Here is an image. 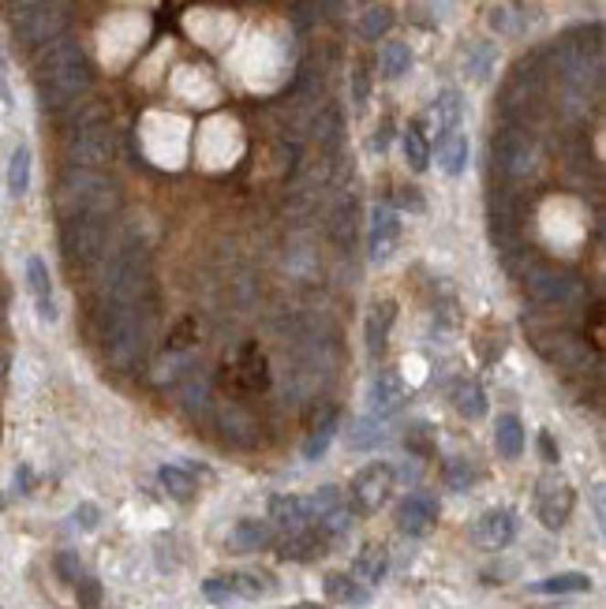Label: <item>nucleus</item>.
<instances>
[{
  "label": "nucleus",
  "mask_w": 606,
  "mask_h": 609,
  "mask_svg": "<svg viewBox=\"0 0 606 609\" xmlns=\"http://www.w3.org/2000/svg\"><path fill=\"white\" fill-rule=\"evenodd\" d=\"M277 553L285 561H318L322 553H326V535H322L318 527H303V531L285 535V542L277 546Z\"/></svg>",
  "instance_id": "412c9836"
},
{
  "label": "nucleus",
  "mask_w": 606,
  "mask_h": 609,
  "mask_svg": "<svg viewBox=\"0 0 606 609\" xmlns=\"http://www.w3.org/2000/svg\"><path fill=\"white\" fill-rule=\"evenodd\" d=\"M157 478H161V486H165V494H169V498H176V501H191V498H195V490H198L195 475H191V471H184V467H173V464L161 467V471H157Z\"/></svg>",
  "instance_id": "2f4dec72"
},
{
  "label": "nucleus",
  "mask_w": 606,
  "mask_h": 609,
  "mask_svg": "<svg viewBox=\"0 0 606 609\" xmlns=\"http://www.w3.org/2000/svg\"><path fill=\"white\" fill-rule=\"evenodd\" d=\"M90 87V60L79 49V42H53L34 60V90L46 112L71 105Z\"/></svg>",
  "instance_id": "f257e3e1"
},
{
  "label": "nucleus",
  "mask_w": 606,
  "mask_h": 609,
  "mask_svg": "<svg viewBox=\"0 0 606 609\" xmlns=\"http://www.w3.org/2000/svg\"><path fill=\"white\" fill-rule=\"evenodd\" d=\"M221 580L229 587V598H262L273 587V580L266 572H229Z\"/></svg>",
  "instance_id": "c85d7f7f"
},
{
  "label": "nucleus",
  "mask_w": 606,
  "mask_h": 609,
  "mask_svg": "<svg viewBox=\"0 0 606 609\" xmlns=\"http://www.w3.org/2000/svg\"><path fill=\"white\" fill-rule=\"evenodd\" d=\"M218 430H221V437L225 441H239V445H248L251 437H255V423L239 412V408H225L221 415H218Z\"/></svg>",
  "instance_id": "72a5a7b5"
},
{
  "label": "nucleus",
  "mask_w": 606,
  "mask_h": 609,
  "mask_svg": "<svg viewBox=\"0 0 606 609\" xmlns=\"http://www.w3.org/2000/svg\"><path fill=\"white\" fill-rule=\"evenodd\" d=\"M75 594H79V605L83 609H98L101 605V583L94 576H83L75 583Z\"/></svg>",
  "instance_id": "c03bdc74"
},
{
  "label": "nucleus",
  "mask_w": 606,
  "mask_h": 609,
  "mask_svg": "<svg viewBox=\"0 0 606 609\" xmlns=\"http://www.w3.org/2000/svg\"><path fill=\"white\" fill-rule=\"evenodd\" d=\"M434 120H438V131L441 135L461 128V120H464V98H461V90H441L434 98Z\"/></svg>",
  "instance_id": "393cba45"
},
{
  "label": "nucleus",
  "mask_w": 606,
  "mask_h": 609,
  "mask_svg": "<svg viewBox=\"0 0 606 609\" xmlns=\"http://www.w3.org/2000/svg\"><path fill=\"white\" fill-rule=\"evenodd\" d=\"M536 348L539 355H547L558 367H580L588 359V344L580 337H573L569 330H550V333H536Z\"/></svg>",
  "instance_id": "f8f14e48"
},
{
  "label": "nucleus",
  "mask_w": 606,
  "mask_h": 609,
  "mask_svg": "<svg viewBox=\"0 0 606 609\" xmlns=\"http://www.w3.org/2000/svg\"><path fill=\"white\" fill-rule=\"evenodd\" d=\"M337 505H345L341 501V490L337 486H322L318 494H311L307 498V509H311V520H318V516H326L330 509H337Z\"/></svg>",
  "instance_id": "ea45409f"
},
{
  "label": "nucleus",
  "mask_w": 606,
  "mask_h": 609,
  "mask_svg": "<svg viewBox=\"0 0 606 609\" xmlns=\"http://www.w3.org/2000/svg\"><path fill=\"white\" fill-rule=\"evenodd\" d=\"M397 243H400V217L389 206H375V214H371V258L389 262Z\"/></svg>",
  "instance_id": "dca6fc26"
},
{
  "label": "nucleus",
  "mask_w": 606,
  "mask_h": 609,
  "mask_svg": "<svg viewBox=\"0 0 606 609\" xmlns=\"http://www.w3.org/2000/svg\"><path fill=\"white\" fill-rule=\"evenodd\" d=\"M438 165L446 176H461L468 169V135L464 131H446L438 139Z\"/></svg>",
  "instance_id": "4be33fe9"
},
{
  "label": "nucleus",
  "mask_w": 606,
  "mask_h": 609,
  "mask_svg": "<svg viewBox=\"0 0 606 609\" xmlns=\"http://www.w3.org/2000/svg\"><path fill=\"white\" fill-rule=\"evenodd\" d=\"M0 330H5V296H0Z\"/></svg>",
  "instance_id": "4d7b16f0"
},
{
  "label": "nucleus",
  "mask_w": 606,
  "mask_h": 609,
  "mask_svg": "<svg viewBox=\"0 0 606 609\" xmlns=\"http://www.w3.org/2000/svg\"><path fill=\"white\" fill-rule=\"evenodd\" d=\"M5 374H8V352L0 348V378H5Z\"/></svg>",
  "instance_id": "5fc2aeb1"
},
{
  "label": "nucleus",
  "mask_w": 606,
  "mask_h": 609,
  "mask_svg": "<svg viewBox=\"0 0 606 609\" xmlns=\"http://www.w3.org/2000/svg\"><path fill=\"white\" fill-rule=\"evenodd\" d=\"M0 60H5V49H0Z\"/></svg>",
  "instance_id": "13d9d810"
},
{
  "label": "nucleus",
  "mask_w": 606,
  "mask_h": 609,
  "mask_svg": "<svg viewBox=\"0 0 606 609\" xmlns=\"http://www.w3.org/2000/svg\"><path fill=\"white\" fill-rule=\"evenodd\" d=\"M491 26L498 30V34H513L516 30V23H513V8H491Z\"/></svg>",
  "instance_id": "a18cd8bd"
},
{
  "label": "nucleus",
  "mask_w": 606,
  "mask_h": 609,
  "mask_svg": "<svg viewBox=\"0 0 606 609\" xmlns=\"http://www.w3.org/2000/svg\"><path fill=\"white\" fill-rule=\"evenodd\" d=\"M393 318H397V303H393V299H378V303L367 310L363 341H367V352H371V355H382V352H386V341H389V330H393Z\"/></svg>",
  "instance_id": "aec40b11"
},
{
  "label": "nucleus",
  "mask_w": 606,
  "mask_h": 609,
  "mask_svg": "<svg viewBox=\"0 0 606 609\" xmlns=\"http://www.w3.org/2000/svg\"><path fill=\"white\" fill-rule=\"evenodd\" d=\"M539 453H543V460H547V464H558V445H554V437H550L547 430L539 434Z\"/></svg>",
  "instance_id": "09e8293b"
},
{
  "label": "nucleus",
  "mask_w": 606,
  "mask_h": 609,
  "mask_svg": "<svg viewBox=\"0 0 606 609\" xmlns=\"http://www.w3.org/2000/svg\"><path fill=\"white\" fill-rule=\"evenodd\" d=\"M491 60H494V49H491V46H472L468 57H464L468 71H472L475 79H487V75H491Z\"/></svg>",
  "instance_id": "79ce46f5"
},
{
  "label": "nucleus",
  "mask_w": 606,
  "mask_h": 609,
  "mask_svg": "<svg viewBox=\"0 0 606 609\" xmlns=\"http://www.w3.org/2000/svg\"><path fill=\"white\" fill-rule=\"evenodd\" d=\"M400 202H404V206H412V210H423L420 191H412V187H404V191H400Z\"/></svg>",
  "instance_id": "3c124183"
},
{
  "label": "nucleus",
  "mask_w": 606,
  "mask_h": 609,
  "mask_svg": "<svg viewBox=\"0 0 606 609\" xmlns=\"http://www.w3.org/2000/svg\"><path fill=\"white\" fill-rule=\"evenodd\" d=\"M116 206H120V191L98 169H68L60 187H57L60 221H68V217H105L109 221V214Z\"/></svg>",
  "instance_id": "f03ea898"
},
{
  "label": "nucleus",
  "mask_w": 606,
  "mask_h": 609,
  "mask_svg": "<svg viewBox=\"0 0 606 609\" xmlns=\"http://www.w3.org/2000/svg\"><path fill=\"white\" fill-rule=\"evenodd\" d=\"M441 475H446V486H450V490H468V486L475 482V471H472V464H468V460H461V457L446 460V467H441Z\"/></svg>",
  "instance_id": "4c0bfd02"
},
{
  "label": "nucleus",
  "mask_w": 606,
  "mask_h": 609,
  "mask_svg": "<svg viewBox=\"0 0 606 609\" xmlns=\"http://www.w3.org/2000/svg\"><path fill=\"white\" fill-rule=\"evenodd\" d=\"M270 520H273L285 535L303 531V527L311 523L307 498H300V494H277V498H270Z\"/></svg>",
  "instance_id": "6ab92c4d"
},
{
  "label": "nucleus",
  "mask_w": 606,
  "mask_h": 609,
  "mask_svg": "<svg viewBox=\"0 0 606 609\" xmlns=\"http://www.w3.org/2000/svg\"><path fill=\"white\" fill-rule=\"evenodd\" d=\"M400 150H404V161H409L412 173H423L431 165V146L423 139V124H409L400 135Z\"/></svg>",
  "instance_id": "cd10ccee"
},
{
  "label": "nucleus",
  "mask_w": 606,
  "mask_h": 609,
  "mask_svg": "<svg viewBox=\"0 0 606 609\" xmlns=\"http://www.w3.org/2000/svg\"><path fill=\"white\" fill-rule=\"evenodd\" d=\"M539 101H543V83H539V75H536L532 68H520V71L509 79L505 98H502L505 116H516V112L528 116L532 109H539Z\"/></svg>",
  "instance_id": "4468645a"
},
{
  "label": "nucleus",
  "mask_w": 606,
  "mask_h": 609,
  "mask_svg": "<svg viewBox=\"0 0 606 609\" xmlns=\"http://www.w3.org/2000/svg\"><path fill=\"white\" fill-rule=\"evenodd\" d=\"M262 546H270V527H266L262 520H239V523L232 527V550L255 553V550H262Z\"/></svg>",
  "instance_id": "a878e982"
},
{
  "label": "nucleus",
  "mask_w": 606,
  "mask_h": 609,
  "mask_svg": "<svg viewBox=\"0 0 606 609\" xmlns=\"http://www.w3.org/2000/svg\"><path fill=\"white\" fill-rule=\"evenodd\" d=\"M239 374H248V378H244L248 389H262V385H266V359L255 355V352H248L244 359H239Z\"/></svg>",
  "instance_id": "a19ab883"
},
{
  "label": "nucleus",
  "mask_w": 606,
  "mask_h": 609,
  "mask_svg": "<svg viewBox=\"0 0 606 609\" xmlns=\"http://www.w3.org/2000/svg\"><path fill=\"white\" fill-rule=\"evenodd\" d=\"M409 400V385H404L400 371H378L371 378V389H367V412L371 419H389L404 408Z\"/></svg>",
  "instance_id": "9b49d317"
},
{
  "label": "nucleus",
  "mask_w": 606,
  "mask_h": 609,
  "mask_svg": "<svg viewBox=\"0 0 606 609\" xmlns=\"http://www.w3.org/2000/svg\"><path fill=\"white\" fill-rule=\"evenodd\" d=\"M393 482H397L393 464H386V460L367 464V467H363V471L352 478V490H348L352 509H356V512H378V509L389 501V494H393Z\"/></svg>",
  "instance_id": "6e6552de"
},
{
  "label": "nucleus",
  "mask_w": 606,
  "mask_h": 609,
  "mask_svg": "<svg viewBox=\"0 0 606 609\" xmlns=\"http://www.w3.org/2000/svg\"><path fill=\"white\" fill-rule=\"evenodd\" d=\"M352 527V512L345 509V505H337V509H330L326 516H318V531L326 535V539H334V535H345Z\"/></svg>",
  "instance_id": "58836bf2"
},
{
  "label": "nucleus",
  "mask_w": 606,
  "mask_h": 609,
  "mask_svg": "<svg viewBox=\"0 0 606 609\" xmlns=\"http://www.w3.org/2000/svg\"><path fill=\"white\" fill-rule=\"evenodd\" d=\"M494 449L502 460H516L524 453V426L516 415H498L494 423Z\"/></svg>",
  "instance_id": "5701e85b"
},
{
  "label": "nucleus",
  "mask_w": 606,
  "mask_h": 609,
  "mask_svg": "<svg viewBox=\"0 0 606 609\" xmlns=\"http://www.w3.org/2000/svg\"><path fill=\"white\" fill-rule=\"evenodd\" d=\"M334 434H337V408H326V412H322V419L311 426L307 441H303V457H307V460L326 457V449H330Z\"/></svg>",
  "instance_id": "b1692460"
},
{
  "label": "nucleus",
  "mask_w": 606,
  "mask_h": 609,
  "mask_svg": "<svg viewBox=\"0 0 606 609\" xmlns=\"http://www.w3.org/2000/svg\"><path fill=\"white\" fill-rule=\"evenodd\" d=\"M371 146L382 153L386 146H389V124H382V131H375V139H371Z\"/></svg>",
  "instance_id": "603ef678"
},
{
  "label": "nucleus",
  "mask_w": 606,
  "mask_h": 609,
  "mask_svg": "<svg viewBox=\"0 0 606 609\" xmlns=\"http://www.w3.org/2000/svg\"><path fill=\"white\" fill-rule=\"evenodd\" d=\"M528 591L532 594H584V591H591V576H584V572H561V576L532 583Z\"/></svg>",
  "instance_id": "7c9ffc66"
},
{
  "label": "nucleus",
  "mask_w": 606,
  "mask_h": 609,
  "mask_svg": "<svg viewBox=\"0 0 606 609\" xmlns=\"http://www.w3.org/2000/svg\"><path fill=\"white\" fill-rule=\"evenodd\" d=\"M105 217H68L60 228V251L71 269H87L105 251Z\"/></svg>",
  "instance_id": "39448f33"
},
{
  "label": "nucleus",
  "mask_w": 606,
  "mask_h": 609,
  "mask_svg": "<svg viewBox=\"0 0 606 609\" xmlns=\"http://www.w3.org/2000/svg\"><path fill=\"white\" fill-rule=\"evenodd\" d=\"M389 26H393V12H389L386 5H375V8H367V12H363V19H359V34L367 37V42H375V37H382Z\"/></svg>",
  "instance_id": "e433bc0d"
},
{
  "label": "nucleus",
  "mask_w": 606,
  "mask_h": 609,
  "mask_svg": "<svg viewBox=\"0 0 606 609\" xmlns=\"http://www.w3.org/2000/svg\"><path fill=\"white\" fill-rule=\"evenodd\" d=\"M438 520V505L427 494H412L397 505V527L404 535H427Z\"/></svg>",
  "instance_id": "f3484780"
},
{
  "label": "nucleus",
  "mask_w": 606,
  "mask_h": 609,
  "mask_svg": "<svg viewBox=\"0 0 606 609\" xmlns=\"http://www.w3.org/2000/svg\"><path fill=\"white\" fill-rule=\"evenodd\" d=\"M386 441V419H356L348 426V445L359 453H367V449H378V445Z\"/></svg>",
  "instance_id": "c756f323"
},
{
  "label": "nucleus",
  "mask_w": 606,
  "mask_h": 609,
  "mask_svg": "<svg viewBox=\"0 0 606 609\" xmlns=\"http://www.w3.org/2000/svg\"><path fill=\"white\" fill-rule=\"evenodd\" d=\"M409 449H412V453H420V457H431L434 445L427 441V426H416V437H409Z\"/></svg>",
  "instance_id": "49530a36"
},
{
  "label": "nucleus",
  "mask_w": 606,
  "mask_h": 609,
  "mask_svg": "<svg viewBox=\"0 0 606 609\" xmlns=\"http://www.w3.org/2000/svg\"><path fill=\"white\" fill-rule=\"evenodd\" d=\"M0 101H5L8 109H12V101H16V98H12V87H8V79H5V71H0Z\"/></svg>",
  "instance_id": "864d4df0"
},
{
  "label": "nucleus",
  "mask_w": 606,
  "mask_h": 609,
  "mask_svg": "<svg viewBox=\"0 0 606 609\" xmlns=\"http://www.w3.org/2000/svg\"><path fill=\"white\" fill-rule=\"evenodd\" d=\"M453 408L464 415V419H483L487 415V393L479 389V382H472V378H464L461 385H457V393H453Z\"/></svg>",
  "instance_id": "bb28decb"
},
{
  "label": "nucleus",
  "mask_w": 606,
  "mask_h": 609,
  "mask_svg": "<svg viewBox=\"0 0 606 609\" xmlns=\"http://www.w3.org/2000/svg\"><path fill=\"white\" fill-rule=\"evenodd\" d=\"M573 505H577V494H573L569 482H561V478H543L539 482L536 512H539V523L547 527V531H561L573 516Z\"/></svg>",
  "instance_id": "1a4fd4ad"
},
{
  "label": "nucleus",
  "mask_w": 606,
  "mask_h": 609,
  "mask_svg": "<svg viewBox=\"0 0 606 609\" xmlns=\"http://www.w3.org/2000/svg\"><path fill=\"white\" fill-rule=\"evenodd\" d=\"M202 591H207V598H214V602H225V598H229V587H225V580H221V576L207 580V583H202Z\"/></svg>",
  "instance_id": "de8ad7c7"
},
{
  "label": "nucleus",
  "mask_w": 606,
  "mask_h": 609,
  "mask_svg": "<svg viewBox=\"0 0 606 609\" xmlns=\"http://www.w3.org/2000/svg\"><path fill=\"white\" fill-rule=\"evenodd\" d=\"M289 609H322V605H314V602H303V605H289Z\"/></svg>",
  "instance_id": "6e6d98bb"
},
{
  "label": "nucleus",
  "mask_w": 606,
  "mask_h": 609,
  "mask_svg": "<svg viewBox=\"0 0 606 609\" xmlns=\"http://www.w3.org/2000/svg\"><path fill=\"white\" fill-rule=\"evenodd\" d=\"M146 326H150V318L143 314V303L139 307L105 310V318H101V348H105V359L112 362L116 371H128L132 362L139 359V352L146 344Z\"/></svg>",
  "instance_id": "7ed1b4c3"
},
{
  "label": "nucleus",
  "mask_w": 606,
  "mask_h": 609,
  "mask_svg": "<svg viewBox=\"0 0 606 609\" xmlns=\"http://www.w3.org/2000/svg\"><path fill=\"white\" fill-rule=\"evenodd\" d=\"M409 71H412V49L404 42H389L382 49V75L386 79H404Z\"/></svg>",
  "instance_id": "c9c22d12"
},
{
  "label": "nucleus",
  "mask_w": 606,
  "mask_h": 609,
  "mask_svg": "<svg viewBox=\"0 0 606 609\" xmlns=\"http://www.w3.org/2000/svg\"><path fill=\"white\" fill-rule=\"evenodd\" d=\"M494 165L502 176L509 180H520V176H528L536 169V139L528 128H520V124H505L498 135H494Z\"/></svg>",
  "instance_id": "423d86ee"
},
{
  "label": "nucleus",
  "mask_w": 606,
  "mask_h": 609,
  "mask_svg": "<svg viewBox=\"0 0 606 609\" xmlns=\"http://www.w3.org/2000/svg\"><path fill=\"white\" fill-rule=\"evenodd\" d=\"M112 128L101 124V120H90V124H83L71 139H68V161L71 169H105L112 161Z\"/></svg>",
  "instance_id": "0eeeda50"
},
{
  "label": "nucleus",
  "mask_w": 606,
  "mask_h": 609,
  "mask_svg": "<svg viewBox=\"0 0 606 609\" xmlns=\"http://www.w3.org/2000/svg\"><path fill=\"white\" fill-rule=\"evenodd\" d=\"M75 520L83 523V527H94V523H98V509H94V505H83V509L75 512Z\"/></svg>",
  "instance_id": "8fccbe9b"
},
{
  "label": "nucleus",
  "mask_w": 606,
  "mask_h": 609,
  "mask_svg": "<svg viewBox=\"0 0 606 609\" xmlns=\"http://www.w3.org/2000/svg\"><path fill=\"white\" fill-rule=\"evenodd\" d=\"M71 26V0H30L16 12V37L23 49H42L60 42V34Z\"/></svg>",
  "instance_id": "20e7f679"
},
{
  "label": "nucleus",
  "mask_w": 606,
  "mask_h": 609,
  "mask_svg": "<svg viewBox=\"0 0 606 609\" xmlns=\"http://www.w3.org/2000/svg\"><path fill=\"white\" fill-rule=\"evenodd\" d=\"M472 539L483 546V550H505L513 539H516V520L509 509H491L483 512L472 527Z\"/></svg>",
  "instance_id": "ddd939ff"
},
{
  "label": "nucleus",
  "mask_w": 606,
  "mask_h": 609,
  "mask_svg": "<svg viewBox=\"0 0 606 609\" xmlns=\"http://www.w3.org/2000/svg\"><path fill=\"white\" fill-rule=\"evenodd\" d=\"M57 572H60V576H64V580H68L71 587H75L79 580H83V576H87V572H83V561H79V557H75L71 550L57 553Z\"/></svg>",
  "instance_id": "37998d69"
},
{
  "label": "nucleus",
  "mask_w": 606,
  "mask_h": 609,
  "mask_svg": "<svg viewBox=\"0 0 606 609\" xmlns=\"http://www.w3.org/2000/svg\"><path fill=\"white\" fill-rule=\"evenodd\" d=\"M524 284H528L532 299H539V303H569L580 289L577 277L558 269V266H532L524 273Z\"/></svg>",
  "instance_id": "9d476101"
},
{
  "label": "nucleus",
  "mask_w": 606,
  "mask_h": 609,
  "mask_svg": "<svg viewBox=\"0 0 606 609\" xmlns=\"http://www.w3.org/2000/svg\"><path fill=\"white\" fill-rule=\"evenodd\" d=\"M27 289L34 296V307L42 314V321H57V303H53V277H49V266L42 255H30L27 258Z\"/></svg>",
  "instance_id": "2eb2a0df"
},
{
  "label": "nucleus",
  "mask_w": 606,
  "mask_h": 609,
  "mask_svg": "<svg viewBox=\"0 0 606 609\" xmlns=\"http://www.w3.org/2000/svg\"><path fill=\"white\" fill-rule=\"evenodd\" d=\"M386 572H389V553H386V546L367 542V546L356 553L348 576H352L356 583H363V587H378V583L386 580Z\"/></svg>",
  "instance_id": "a211bd4d"
},
{
  "label": "nucleus",
  "mask_w": 606,
  "mask_h": 609,
  "mask_svg": "<svg viewBox=\"0 0 606 609\" xmlns=\"http://www.w3.org/2000/svg\"><path fill=\"white\" fill-rule=\"evenodd\" d=\"M326 594L334 602H345V605H363V602H367V587L356 583L348 572H330L326 576Z\"/></svg>",
  "instance_id": "473e14b6"
},
{
  "label": "nucleus",
  "mask_w": 606,
  "mask_h": 609,
  "mask_svg": "<svg viewBox=\"0 0 606 609\" xmlns=\"http://www.w3.org/2000/svg\"><path fill=\"white\" fill-rule=\"evenodd\" d=\"M27 187H30V150L16 146L12 161H8V191H12V198H23Z\"/></svg>",
  "instance_id": "f704fd0d"
}]
</instances>
